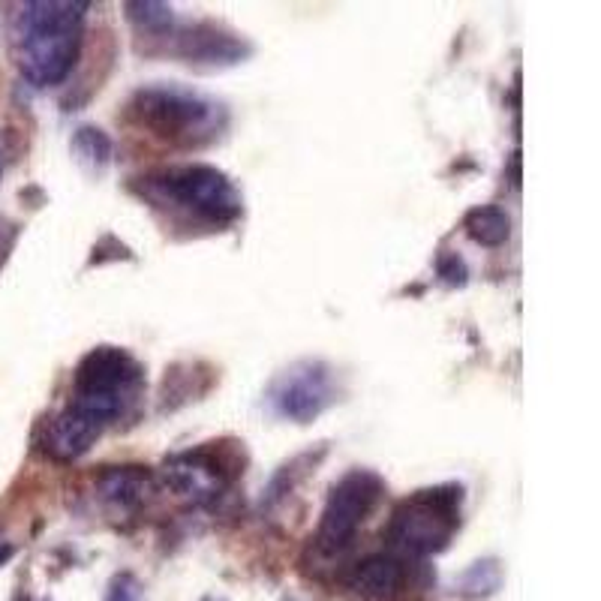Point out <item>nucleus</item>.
<instances>
[{
    "label": "nucleus",
    "instance_id": "f257e3e1",
    "mask_svg": "<svg viewBox=\"0 0 601 601\" xmlns=\"http://www.w3.org/2000/svg\"><path fill=\"white\" fill-rule=\"evenodd\" d=\"M88 10L85 0H34L19 10L16 61L34 88H55L73 73Z\"/></svg>",
    "mask_w": 601,
    "mask_h": 601
},
{
    "label": "nucleus",
    "instance_id": "f03ea898",
    "mask_svg": "<svg viewBox=\"0 0 601 601\" xmlns=\"http://www.w3.org/2000/svg\"><path fill=\"white\" fill-rule=\"evenodd\" d=\"M145 394V367L121 346H94L73 373L70 409L103 430L127 418Z\"/></svg>",
    "mask_w": 601,
    "mask_h": 601
},
{
    "label": "nucleus",
    "instance_id": "7ed1b4c3",
    "mask_svg": "<svg viewBox=\"0 0 601 601\" xmlns=\"http://www.w3.org/2000/svg\"><path fill=\"white\" fill-rule=\"evenodd\" d=\"M130 112L154 136L193 148L214 142L229 121L223 103L181 82L142 85L133 94Z\"/></svg>",
    "mask_w": 601,
    "mask_h": 601
},
{
    "label": "nucleus",
    "instance_id": "20e7f679",
    "mask_svg": "<svg viewBox=\"0 0 601 601\" xmlns=\"http://www.w3.org/2000/svg\"><path fill=\"white\" fill-rule=\"evenodd\" d=\"M136 190L154 205L184 211L211 226H229L244 211V196L235 187V181L217 166H205V163L151 172L139 178Z\"/></svg>",
    "mask_w": 601,
    "mask_h": 601
},
{
    "label": "nucleus",
    "instance_id": "39448f33",
    "mask_svg": "<svg viewBox=\"0 0 601 601\" xmlns=\"http://www.w3.org/2000/svg\"><path fill=\"white\" fill-rule=\"evenodd\" d=\"M463 511V487L460 484H436L415 490L391 511L385 526V541L394 556L424 559L442 553L454 532L460 529Z\"/></svg>",
    "mask_w": 601,
    "mask_h": 601
},
{
    "label": "nucleus",
    "instance_id": "423d86ee",
    "mask_svg": "<svg viewBox=\"0 0 601 601\" xmlns=\"http://www.w3.org/2000/svg\"><path fill=\"white\" fill-rule=\"evenodd\" d=\"M382 493H385V481L373 469H349L328 490L319 529H316V544L325 553L346 550L352 538L358 535L361 523L367 520V514L376 508Z\"/></svg>",
    "mask_w": 601,
    "mask_h": 601
},
{
    "label": "nucleus",
    "instance_id": "0eeeda50",
    "mask_svg": "<svg viewBox=\"0 0 601 601\" xmlns=\"http://www.w3.org/2000/svg\"><path fill=\"white\" fill-rule=\"evenodd\" d=\"M334 400H337V376L325 361L313 358L295 361L286 370H280L265 391L271 415L292 424L316 421Z\"/></svg>",
    "mask_w": 601,
    "mask_h": 601
},
{
    "label": "nucleus",
    "instance_id": "6e6552de",
    "mask_svg": "<svg viewBox=\"0 0 601 601\" xmlns=\"http://www.w3.org/2000/svg\"><path fill=\"white\" fill-rule=\"evenodd\" d=\"M160 475L172 493H178L196 505H205V502H214L232 484L235 463L220 448H211V442H208V445L166 457Z\"/></svg>",
    "mask_w": 601,
    "mask_h": 601
},
{
    "label": "nucleus",
    "instance_id": "1a4fd4ad",
    "mask_svg": "<svg viewBox=\"0 0 601 601\" xmlns=\"http://www.w3.org/2000/svg\"><path fill=\"white\" fill-rule=\"evenodd\" d=\"M163 40L172 43V55L202 67V70H223L235 67L250 55L247 40L238 34L214 25V22H193V25H175Z\"/></svg>",
    "mask_w": 601,
    "mask_h": 601
},
{
    "label": "nucleus",
    "instance_id": "9d476101",
    "mask_svg": "<svg viewBox=\"0 0 601 601\" xmlns=\"http://www.w3.org/2000/svg\"><path fill=\"white\" fill-rule=\"evenodd\" d=\"M157 490V478L145 466H106L97 478V499L118 514L139 511Z\"/></svg>",
    "mask_w": 601,
    "mask_h": 601
},
{
    "label": "nucleus",
    "instance_id": "9b49d317",
    "mask_svg": "<svg viewBox=\"0 0 601 601\" xmlns=\"http://www.w3.org/2000/svg\"><path fill=\"white\" fill-rule=\"evenodd\" d=\"M103 436V427L91 418L79 415L76 409H61L43 430V451L55 460H79L94 448V442Z\"/></svg>",
    "mask_w": 601,
    "mask_h": 601
},
{
    "label": "nucleus",
    "instance_id": "f8f14e48",
    "mask_svg": "<svg viewBox=\"0 0 601 601\" xmlns=\"http://www.w3.org/2000/svg\"><path fill=\"white\" fill-rule=\"evenodd\" d=\"M406 580V568L403 559L394 553H373L367 559H361L352 574H349V586L364 595V598H376V601H388L400 592Z\"/></svg>",
    "mask_w": 601,
    "mask_h": 601
},
{
    "label": "nucleus",
    "instance_id": "ddd939ff",
    "mask_svg": "<svg viewBox=\"0 0 601 601\" xmlns=\"http://www.w3.org/2000/svg\"><path fill=\"white\" fill-rule=\"evenodd\" d=\"M463 229L481 247H502L511 238V220L499 205H478L463 217Z\"/></svg>",
    "mask_w": 601,
    "mask_h": 601
},
{
    "label": "nucleus",
    "instance_id": "4468645a",
    "mask_svg": "<svg viewBox=\"0 0 601 601\" xmlns=\"http://www.w3.org/2000/svg\"><path fill=\"white\" fill-rule=\"evenodd\" d=\"M70 148H73V157L79 160V166H85L94 175H103L115 157V145L100 127H79L73 133Z\"/></svg>",
    "mask_w": 601,
    "mask_h": 601
},
{
    "label": "nucleus",
    "instance_id": "2eb2a0df",
    "mask_svg": "<svg viewBox=\"0 0 601 601\" xmlns=\"http://www.w3.org/2000/svg\"><path fill=\"white\" fill-rule=\"evenodd\" d=\"M127 19L136 25V31L142 37H154L163 40L172 28H175V13L169 4H154V0H130L124 4Z\"/></svg>",
    "mask_w": 601,
    "mask_h": 601
},
{
    "label": "nucleus",
    "instance_id": "dca6fc26",
    "mask_svg": "<svg viewBox=\"0 0 601 601\" xmlns=\"http://www.w3.org/2000/svg\"><path fill=\"white\" fill-rule=\"evenodd\" d=\"M106 601H142V583L130 571L115 574V580L109 583Z\"/></svg>",
    "mask_w": 601,
    "mask_h": 601
},
{
    "label": "nucleus",
    "instance_id": "f3484780",
    "mask_svg": "<svg viewBox=\"0 0 601 601\" xmlns=\"http://www.w3.org/2000/svg\"><path fill=\"white\" fill-rule=\"evenodd\" d=\"M436 271H439V277H442L448 286H463V283H466V265H463V259H460L457 253L442 256L439 265H436Z\"/></svg>",
    "mask_w": 601,
    "mask_h": 601
},
{
    "label": "nucleus",
    "instance_id": "a211bd4d",
    "mask_svg": "<svg viewBox=\"0 0 601 601\" xmlns=\"http://www.w3.org/2000/svg\"><path fill=\"white\" fill-rule=\"evenodd\" d=\"M16 241H19V226L7 217H0V268H4V262L10 259Z\"/></svg>",
    "mask_w": 601,
    "mask_h": 601
},
{
    "label": "nucleus",
    "instance_id": "6ab92c4d",
    "mask_svg": "<svg viewBox=\"0 0 601 601\" xmlns=\"http://www.w3.org/2000/svg\"><path fill=\"white\" fill-rule=\"evenodd\" d=\"M7 139L4 136H0V175H4V166H7Z\"/></svg>",
    "mask_w": 601,
    "mask_h": 601
},
{
    "label": "nucleus",
    "instance_id": "aec40b11",
    "mask_svg": "<svg viewBox=\"0 0 601 601\" xmlns=\"http://www.w3.org/2000/svg\"><path fill=\"white\" fill-rule=\"evenodd\" d=\"M202 601H223V598H217V595H208V598H202Z\"/></svg>",
    "mask_w": 601,
    "mask_h": 601
}]
</instances>
